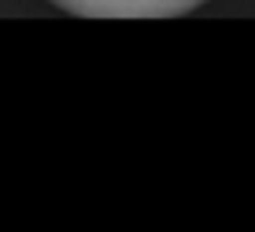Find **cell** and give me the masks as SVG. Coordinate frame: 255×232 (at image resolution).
<instances>
[{"mask_svg":"<svg viewBox=\"0 0 255 232\" xmlns=\"http://www.w3.org/2000/svg\"><path fill=\"white\" fill-rule=\"evenodd\" d=\"M48 4L85 19H174L204 7L207 0H48Z\"/></svg>","mask_w":255,"mask_h":232,"instance_id":"cell-1","label":"cell"}]
</instances>
